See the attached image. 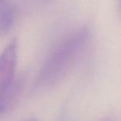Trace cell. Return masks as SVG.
Masks as SVG:
<instances>
[{
  "mask_svg": "<svg viewBox=\"0 0 121 121\" xmlns=\"http://www.w3.org/2000/svg\"><path fill=\"white\" fill-rule=\"evenodd\" d=\"M119 11L121 13V0H119Z\"/></svg>",
  "mask_w": 121,
  "mask_h": 121,
  "instance_id": "cell-4",
  "label": "cell"
},
{
  "mask_svg": "<svg viewBox=\"0 0 121 121\" xmlns=\"http://www.w3.org/2000/svg\"><path fill=\"white\" fill-rule=\"evenodd\" d=\"M28 121H36V120H34V119H31V120H28Z\"/></svg>",
  "mask_w": 121,
  "mask_h": 121,
  "instance_id": "cell-6",
  "label": "cell"
},
{
  "mask_svg": "<svg viewBox=\"0 0 121 121\" xmlns=\"http://www.w3.org/2000/svg\"><path fill=\"white\" fill-rule=\"evenodd\" d=\"M16 20V8L9 3L0 4V37L7 35Z\"/></svg>",
  "mask_w": 121,
  "mask_h": 121,
  "instance_id": "cell-3",
  "label": "cell"
},
{
  "mask_svg": "<svg viewBox=\"0 0 121 121\" xmlns=\"http://www.w3.org/2000/svg\"><path fill=\"white\" fill-rule=\"evenodd\" d=\"M4 1H5V0H0V4H2L3 3H4Z\"/></svg>",
  "mask_w": 121,
  "mask_h": 121,
  "instance_id": "cell-5",
  "label": "cell"
},
{
  "mask_svg": "<svg viewBox=\"0 0 121 121\" xmlns=\"http://www.w3.org/2000/svg\"><path fill=\"white\" fill-rule=\"evenodd\" d=\"M89 38V30L81 27L60 42L42 65L36 81L37 88L50 87L61 81L76 65Z\"/></svg>",
  "mask_w": 121,
  "mask_h": 121,
  "instance_id": "cell-1",
  "label": "cell"
},
{
  "mask_svg": "<svg viewBox=\"0 0 121 121\" xmlns=\"http://www.w3.org/2000/svg\"><path fill=\"white\" fill-rule=\"evenodd\" d=\"M17 42L13 39L0 54V106L4 96L16 80L17 63Z\"/></svg>",
  "mask_w": 121,
  "mask_h": 121,
  "instance_id": "cell-2",
  "label": "cell"
}]
</instances>
